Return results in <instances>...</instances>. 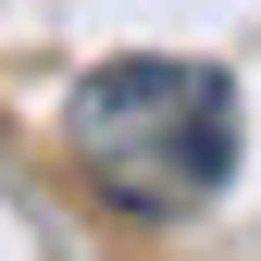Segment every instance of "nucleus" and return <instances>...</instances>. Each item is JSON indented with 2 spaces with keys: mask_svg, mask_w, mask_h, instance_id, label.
Wrapping results in <instances>:
<instances>
[{
  "mask_svg": "<svg viewBox=\"0 0 261 261\" xmlns=\"http://www.w3.org/2000/svg\"><path fill=\"white\" fill-rule=\"evenodd\" d=\"M62 137H75V174L112 212L187 224L237 174V75L224 62H187V50H124V62H100L75 87Z\"/></svg>",
  "mask_w": 261,
  "mask_h": 261,
  "instance_id": "obj_1",
  "label": "nucleus"
}]
</instances>
